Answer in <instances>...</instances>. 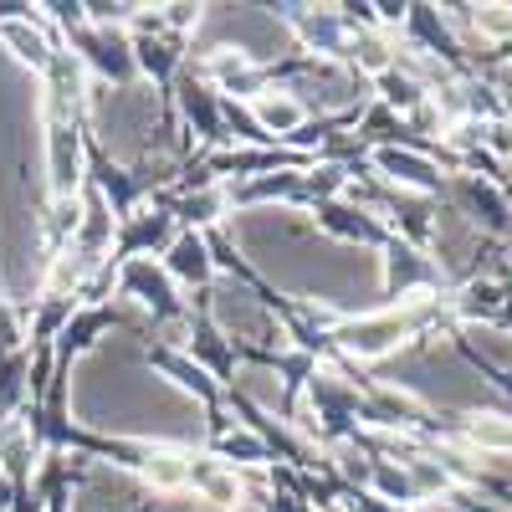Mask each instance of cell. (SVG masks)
I'll use <instances>...</instances> for the list:
<instances>
[{
    "label": "cell",
    "mask_w": 512,
    "mask_h": 512,
    "mask_svg": "<svg viewBox=\"0 0 512 512\" xmlns=\"http://www.w3.org/2000/svg\"><path fill=\"white\" fill-rule=\"evenodd\" d=\"M338 472H344V482H369L374 477V456L364 451V446H354V441H344L338 446Z\"/></svg>",
    "instance_id": "11"
},
{
    "label": "cell",
    "mask_w": 512,
    "mask_h": 512,
    "mask_svg": "<svg viewBox=\"0 0 512 512\" xmlns=\"http://www.w3.org/2000/svg\"><path fill=\"white\" fill-rule=\"evenodd\" d=\"M251 123L262 128V139H292L308 123V108L297 103L287 88H267L251 98Z\"/></svg>",
    "instance_id": "1"
},
{
    "label": "cell",
    "mask_w": 512,
    "mask_h": 512,
    "mask_svg": "<svg viewBox=\"0 0 512 512\" xmlns=\"http://www.w3.org/2000/svg\"><path fill=\"white\" fill-rule=\"evenodd\" d=\"M466 16H472V31L482 41H512V6H502V0H492V6H466Z\"/></svg>",
    "instance_id": "9"
},
{
    "label": "cell",
    "mask_w": 512,
    "mask_h": 512,
    "mask_svg": "<svg viewBox=\"0 0 512 512\" xmlns=\"http://www.w3.org/2000/svg\"><path fill=\"white\" fill-rule=\"evenodd\" d=\"M164 369L175 374V379L185 384V390H195L200 400H210V395H216V384H210V374H205L200 364H185V359H175V354H164Z\"/></svg>",
    "instance_id": "12"
},
{
    "label": "cell",
    "mask_w": 512,
    "mask_h": 512,
    "mask_svg": "<svg viewBox=\"0 0 512 512\" xmlns=\"http://www.w3.org/2000/svg\"><path fill=\"white\" fill-rule=\"evenodd\" d=\"M139 472H144V482L154 492H180L190 482V456H180V451H144Z\"/></svg>",
    "instance_id": "6"
},
{
    "label": "cell",
    "mask_w": 512,
    "mask_h": 512,
    "mask_svg": "<svg viewBox=\"0 0 512 512\" xmlns=\"http://www.w3.org/2000/svg\"><path fill=\"white\" fill-rule=\"evenodd\" d=\"M164 272L175 282H205L210 277V241L195 231H175V241L164 246Z\"/></svg>",
    "instance_id": "3"
},
{
    "label": "cell",
    "mask_w": 512,
    "mask_h": 512,
    "mask_svg": "<svg viewBox=\"0 0 512 512\" xmlns=\"http://www.w3.org/2000/svg\"><path fill=\"white\" fill-rule=\"evenodd\" d=\"M164 26H175V31L200 26V6H164Z\"/></svg>",
    "instance_id": "13"
},
{
    "label": "cell",
    "mask_w": 512,
    "mask_h": 512,
    "mask_svg": "<svg viewBox=\"0 0 512 512\" xmlns=\"http://www.w3.org/2000/svg\"><path fill=\"white\" fill-rule=\"evenodd\" d=\"M52 190L57 200L82 190V144L72 123H52Z\"/></svg>",
    "instance_id": "4"
},
{
    "label": "cell",
    "mask_w": 512,
    "mask_h": 512,
    "mask_svg": "<svg viewBox=\"0 0 512 512\" xmlns=\"http://www.w3.org/2000/svg\"><path fill=\"white\" fill-rule=\"evenodd\" d=\"M497 308H502V287H497L492 277H472V282L461 287V297H456V313L472 318V323H477V318H492Z\"/></svg>",
    "instance_id": "7"
},
{
    "label": "cell",
    "mask_w": 512,
    "mask_h": 512,
    "mask_svg": "<svg viewBox=\"0 0 512 512\" xmlns=\"http://www.w3.org/2000/svg\"><path fill=\"white\" fill-rule=\"evenodd\" d=\"M507 123H512V98H507Z\"/></svg>",
    "instance_id": "14"
},
{
    "label": "cell",
    "mask_w": 512,
    "mask_h": 512,
    "mask_svg": "<svg viewBox=\"0 0 512 512\" xmlns=\"http://www.w3.org/2000/svg\"><path fill=\"white\" fill-rule=\"evenodd\" d=\"M236 384H241V395H251L262 410H277V405H282V374H277V369L246 364V369L236 374Z\"/></svg>",
    "instance_id": "8"
},
{
    "label": "cell",
    "mask_w": 512,
    "mask_h": 512,
    "mask_svg": "<svg viewBox=\"0 0 512 512\" xmlns=\"http://www.w3.org/2000/svg\"><path fill=\"white\" fill-rule=\"evenodd\" d=\"M0 41L16 52V62H26V67H36V72H47V62H52V41L41 36V26H36V6L26 11V16H16V21H6L0 26Z\"/></svg>",
    "instance_id": "5"
},
{
    "label": "cell",
    "mask_w": 512,
    "mask_h": 512,
    "mask_svg": "<svg viewBox=\"0 0 512 512\" xmlns=\"http://www.w3.org/2000/svg\"><path fill=\"white\" fill-rule=\"evenodd\" d=\"M226 190H205V195H190L185 205H180V216L190 221V226H205V221H216L221 216V210H226Z\"/></svg>",
    "instance_id": "10"
},
{
    "label": "cell",
    "mask_w": 512,
    "mask_h": 512,
    "mask_svg": "<svg viewBox=\"0 0 512 512\" xmlns=\"http://www.w3.org/2000/svg\"><path fill=\"white\" fill-rule=\"evenodd\" d=\"M374 164H379V175L390 180V185H400V190H436V164L425 159V154L379 144L374 149Z\"/></svg>",
    "instance_id": "2"
}]
</instances>
